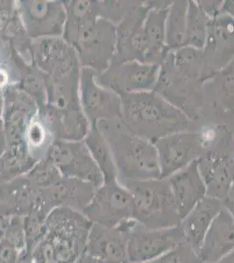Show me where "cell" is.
Masks as SVG:
<instances>
[{
	"instance_id": "32",
	"label": "cell",
	"mask_w": 234,
	"mask_h": 263,
	"mask_svg": "<svg viewBox=\"0 0 234 263\" xmlns=\"http://www.w3.org/2000/svg\"><path fill=\"white\" fill-rule=\"evenodd\" d=\"M139 1H99L101 18L117 25L137 6Z\"/></svg>"
},
{
	"instance_id": "22",
	"label": "cell",
	"mask_w": 234,
	"mask_h": 263,
	"mask_svg": "<svg viewBox=\"0 0 234 263\" xmlns=\"http://www.w3.org/2000/svg\"><path fill=\"white\" fill-rule=\"evenodd\" d=\"M172 1H148L143 28L148 43L147 63L161 65L169 51L166 47V18Z\"/></svg>"
},
{
	"instance_id": "37",
	"label": "cell",
	"mask_w": 234,
	"mask_h": 263,
	"mask_svg": "<svg viewBox=\"0 0 234 263\" xmlns=\"http://www.w3.org/2000/svg\"><path fill=\"white\" fill-rule=\"evenodd\" d=\"M221 13L227 14L234 20V0H226L223 2Z\"/></svg>"
},
{
	"instance_id": "24",
	"label": "cell",
	"mask_w": 234,
	"mask_h": 263,
	"mask_svg": "<svg viewBox=\"0 0 234 263\" xmlns=\"http://www.w3.org/2000/svg\"><path fill=\"white\" fill-rule=\"evenodd\" d=\"M80 69L57 78L47 77V103L45 107L57 112L81 109L80 101Z\"/></svg>"
},
{
	"instance_id": "14",
	"label": "cell",
	"mask_w": 234,
	"mask_h": 263,
	"mask_svg": "<svg viewBox=\"0 0 234 263\" xmlns=\"http://www.w3.org/2000/svg\"><path fill=\"white\" fill-rule=\"evenodd\" d=\"M161 178L172 176L197 162L205 152L198 129L178 132L155 142Z\"/></svg>"
},
{
	"instance_id": "29",
	"label": "cell",
	"mask_w": 234,
	"mask_h": 263,
	"mask_svg": "<svg viewBox=\"0 0 234 263\" xmlns=\"http://www.w3.org/2000/svg\"><path fill=\"white\" fill-rule=\"evenodd\" d=\"M210 21L211 20L200 9L197 1L189 0L185 47L203 50L207 39Z\"/></svg>"
},
{
	"instance_id": "8",
	"label": "cell",
	"mask_w": 234,
	"mask_h": 263,
	"mask_svg": "<svg viewBox=\"0 0 234 263\" xmlns=\"http://www.w3.org/2000/svg\"><path fill=\"white\" fill-rule=\"evenodd\" d=\"M83 212L94 224L115 228L133 219V199L118 181L104 182Z\"/></svg>"
},
{
	"instance_id": "21",
	"label": "cell",
	"mask_w": 234,
	"mask_h": 263,
	"mask_svg": "<svg viewBox=\"0 0 234 263\" xmlns=\"http://www.w3.org/2000/svg\"><path fill=\"white\" fill-rule=\"evenodd\" d=\"M234 249V219L223 208L202 240L198 250L201 263H216Z\"/></svg>"
},
{
	"instance_id": "28",
	"label": "cell",
	"mask_w": 234,
	"mask_h": 263,
	"mask_svg": "<svg viewBox=\"0 0 234 263\" xmlns=\"http://www.w3.org/2000/svg\"><path fill=\"white\" fill-rule=\"evenodd\" d=\"M189 0L172 1L166 18V47L174 52L185 47Z\"/></svg>"
},
{
	"instance_id": "5",
	"label": "cell",
	"mask_w": 234,
	"mask_h": 263,
	"mask_svg": "<svg viewBox=\"0 0 234 263\" xmlns=\"http://www.w3.org/2000/svg\"><path fill=\"white\" fill-rule=\"evenodd\" d=\"M133 199V219L152 229L178 227L181 218L165 178L127 182Z\"/></svg>"
},
{
	"instance_id": "34",
	"label": "cell",
	"mask_w": 234,
	"mask_h": 263,
	"mask_svg": "<svg viewBox=\"0 0 234 263\" xmlns=\"http://www.w3.org/2000/svg\"><path fill=\"white\" fill-rule=\"evenodd\" d=\"M223 2L222 0H199L197 4L210 20H214L221 13Z\"/></svg>"
},
{
	"instance_id": "16",
	"label": "cell",
	"mask_w": 234,
	"mask_h": 263,
	"mask_svg": "<svg viewBox=\"0 0 234 263\" xmlns=\"http://www.w3.org/2000/svg\"><path fill=\"white\" fill-rule=\"evenodd\" d=\"M150 8L148 1H139L137 6L116 26L117 42L112 63L137 61L147 63L148 43L143 23Z\"/></svg>"
},
{
	"instance_id": "36",
	"label": "cell",
	"mask_w": 234,
	"mask_h": 263,
	"mask_svg": "<svg viewBox=\"0 0 234 263\" xmlns=\"http://www.w3.org/2000/svg\"><path fill=\"white\" fill-rule=\"evenodd\" d=\"M6 149V138L3 120V108H0V156Z\"/></svg>"
},
{
	"instance_id": "12",
	"label": "cell",
	"mask_w": 234,
	"mask_h": 263,
	"mask_svg": "<svg viewBox=\"0 0 234 263\" xmlns=\"http://www.w3.org/2000/svg\"><path fill=\"white\" fill-rule=\"evenodd\" d=\"M3 100L6 151L29 156L26 146L27 126L39 106L32 98L14 87L4 92Z\"/></svg>"
},
{
	"instance_id": "33",
	"label": "cell",
	"mask_w": 234,
	"mask_h": 263,
	"mask_svg": "<svg viewBox=\"0 0 234 263\" xmlns=\"http://www.w3.org/2000/svg\"><path fill=\"white\" fill-rule=\"evenodd\" d=\"M148 263H201V260L198 252L184 241L160 257Z\"/></svg>"
},
{
	"instance_id": "26",
	"label": "cell",
	"mask_w": 234,
	"mask_h": 263,
	"mask_svg": "<svg viewBox=\"0 0 234 263\" xmlns=\"http://www.w3.org/2000/svg\"><path fill=\"white\" fill-rule=\"evenodd\" d=\"M56 141L50 120L39 109L30 121L26 135V146L31 158L36 163L47 158Z\"/></svg>"
},
{
	"instance_id": "7",
	"label": "cell",
	"mask_w": 234,
	"mask_h": 263,
	"mask_svg": "<svg viewBox=\"0 0 234 263\" xmlns=\"http://www.w3.org/2000/svg\"><path fill=\"white\" fill-rule=\"evenodd\" d=\"M234 138L225 133L219 142L198 160L207 197L222 201L234 182Z\"/></svg>"
},
{
	"instance_id": "23",
	"label": "cell",
	"mask_w": 234,
	"mask_h": 263,
	"mask_svg": "<svg viewBox=\"0 0 234 263\" xmlns=\"http://www.w3.org/2000/svg\"><path fill=\"white\" fill-rule=\"evenodd\" d=\"M223 208L222 201L214 197L206 196L200 201L182 218L179 224L184 242L188 243L198 252L210 224Z\"/></svg>"
},
{
	"instance_id": "19",
	"label": "cell",
	"mask_w": 234,
	"mask_h": 263,
	"mask_svg": "<svg viewBox=\"0 0 234 263\" xmlns=\"http://www.w3.org/2000/svg\"><path fill=\"white\" fill-rule=\"evenodd\" d=\"M133 220L111 228L93 224L87 242L88 255L102 263H131L127 254V235Z\"/></svg>"
},
{
	"instance_id": "40",
	"label": "cell",
	"mask_w": 234,
	"mask_h": 263,
	"mask_svg": "<svg viewBox=\"0 0 234 263\" xmlns=\"http://www.w3.org/2000/svg\"><path fill=\"white\" fill-rule=\"evenodd\" d=\"M233 160H234V147H233Z\"/></svg>"
},
{
	"instance_id": "39",
	"label": "cell",
	"mask_w": 234,
	"mask_h": 263,
	"mask_svg": "<svg viewBox=\"0 0 234 263\" xmlns=\"http://www.w3.org/2000/svg\"><path fill=\"white\" fill-rule=\"evenodd\" d=\"M76 263H102L100 260L95 259V258L91 257L89 255H87L85 257L81 258L78 262Z\"/></svg>"
},
{
	"instance_id": "3",
	"label": "cell",
	"mask_w": 234,
	"mask_h": 263,
	"mask_svg": "<svg viewBox=\"0 0 234 263\" xmlns=\"http://www.w3.org/2000/svg\"><path fill=\"white\" fill-rule=\"evenodd\" d=\"M96 126L110 146L121 184L161 178L154 143L131 134L120 120H103Z\"/></svg>"
},
{
	"instance_id": "9",
	"label": "cell",
	"mask_w": 234,
	"mask_h": 263,
	"mask_svg": "<svg viewBox=\"0 0 234 263\" xmlns=\"http://www.w3.org/2000/svg\"><path fill=\"white\" fill-rule=\"evenodd\" d=\"M15 5L25 31L32 41L62 37L67 18L63 1L20 0Z\"/></svg>"
},
{
	"instance_id": "20",
	"label": "cell",
	"mask_w": 234,
	"mask_h": 263,
	"mask_svg": "<svg viewBox=\"0 0 234 263\" xmlns=\"http://www.w3.org/2000/svg\"><path fill=\"white\" fill-rule=\"evenodd\" d=\"M181 220L206 196L198 161L166 177Z\"/></svg>"
},
{
	"instance_id": "15",
	"label": "cell",
	"mask_w": 234,
	"mask_h": 263,
	"mask_svg": "<svg viewBox=\"0 0 234 263\" xmlns=\"http://www.w3.org/2000/svg\"><path fill=\"white\" fill-rule=\"evenodd\" d=\"M96 75V72L88 68L80 70V106L91 126L103 120H121L122 117L121 98L98 84Z\"/></svg>"
},
{
	"instance_id": "2",
	"label": "cell",
	"mask_w": 234,
	"mask_h": 263,
	"mask_svg": "<svg viewBox=\"0 0 234 263\" xmlns=\"http://www.w3.org/2000/svg\"><path fill=\"white\" fill-rule=\"evenodd\" d=\"M63 39L77 54L81 68L101 74L110 67L116 50V27L99 12L74 7L67 12Z\"/></svg>"
},
{
	"instance_id": "38",
	"label": "cell",
	"mask_w": 234,
	"mask_h": 263,
	"mask_svg": "<svg viewBox=\"0 0 234 263\" xmlns=\"http://www.w3.org/2000/svg\"><path fill=\"white\" fill-rule=\"evenodd\" d=\"M216 263H234V249L231 253H229L225 257H223L221 260H219Z\"/></svg>"
},
{
	"instance_id": "17",
	"label": "cell",
	"mask_w": 234,
	"mask_h": 263,
	"mask_svg": "<svg viewBox=\"0 0 234 263\" xmlns=\"http://www.w3.org/2000/svg\"><path fill=\"white\" fill-rule=\"evenodd\" d=\"M208 81L234 62V20L224 13L210 21L202 50Z\"/></svg>"
},
{
	"instance_id": "11",
	"label": "cell",
	"mask_w": 234,
	"mask_h": 263,
	"mask_svg": "<svg viewBox=\"0 0 234 263\" xmlns=\"http://www.w3.org/2000/svg\"><path fill=\"white\" fill-rule=\"evenodd\" d=\"M179 226L152 229L133 220L129 229L127 254L131 263H148L184 242Z\"/></svg>"
},
{
	"instance_id": "18",
	"label": "cell",
	"mask_w": 234,
	"mask_h": 263,
	"mask_svg": "<svg viewBox=\"0 0 234 263\" xmlns=\"http://www.w3.org/2000/svg\"><path fill=\"white\" fill-rule=\"evenodd\" d=\"M33 64L48 78H57L81 69L77 54L62 37L34 40Z\"/></svg>"
},
{
	"instance_id": "35",
	"label": "cell",
	"mask_w": 234,
	"mask_h": 263,
	"mask_svg": "<svg viewBox=\"0 0 234 263\" xmlns=\"http://www.w3.org/2000/svg\"><path fill=\"white\" fill-rule=\"evenodd\" d=\"M222 203L224 208L228 212L229 214L234 219V182L232 183L231 189L229 190L226 197L223 199Z\"/></svg>"
},
{
	"instance_id": "10",
	"label": "cell",
	"mask_w": 234,
	"mask_h": 263,
	"mask_svg": "<svg viewBox=\"0 0 234 263\" xmlns=\"http://www.w3.org/2000/svg\"><path fill=\"white\" fill-rule=\"evenodd\" d=\"M160 72V65L129 61L112 63L105 71L96 75V81L101 86L122 93L154 91Z\"/></svg>"
},
{
	"instance_id": "27",
	"label": "cell",
	"mask_w": 234,
	"mask_h": 263,
	"mask_svg": "<svg viewBox=\"0 0 234 263\" xmlns=\"http://www.w3.org/2000/svg\"><path fill=\"white\" fill-rule=\"evenodd\" d=\"M84 142L101 171L104 182L118 181L112 153L106 139L97 126H91L89 134L84 139Z\"/></svg>"
},
{
	"instance_id": "25",
	"label": "cell",
	"mask_w": 234,
	"mask_h": 263,
	"mask_svg": "<svg viewBox=\"0 0 234 263\" xmlns=\"http://www.w3.org/2000/svg\"><path fill=\"white\" fill-rule=\"evenodd\" d=\"M39 109L44 111L50 120L57 141H84L91 128L82 109L64 112L50 111L45 106Z\"/></svg>"
},
{
	"instance_id": "1",
	"label": "cell",
	"mask_w": 234,
	"mask_h": 263,
	"mask_svg": "<svg viewBox=\"0 0 234 263\" xmlns=\"http://www.w3.org/2000/svg\"><path fill=\"white\" fill-rule=\"evenodd\" d=\"M119 96L122 125L131 134L152 143L178 132L196 129L193 120L156 91Z\"/></svg>"
},
{
	"instance_id": "31",
	"label": "cell",
	"mask_w": 234,
	"mask_h": 263,
	"mask_svg": "<svg viewBox=\"0 0 234 263\" xmlns=\"http://www.w3.org/2000/svg\"><path fill=\"white\" fill-rule=\"evenodd\" d=\"M25 177L40 189L53 187L62 180V175L49 157L37 162Z\"/></svg>"
},
{
	"instance_id": "6",
	"label": "cell",
	"mask_w": 234,
	"mask_h": 263,
	"mask_svg": "<svg viewBox=\"0 0 234 263\" xmlns=\"http://www.w3.org/2000/svg\"><path fill=\"white\" fill-rule=\"evenodd\" d=\"M205 84L198 76L175 65L169 52L161 63L154 91L195 121L205 103L203 89Z\"/></svg>"
},
{
	"instance_id": "30",
	"label": "cell",
	"mask_w": 234,
	"mask_h": 263,
	"mask_svg": "<svg viewBox=\"0 0 234 263\" xmlns=\"http://www.w3.org/2000/svg\"><path fill=\"white\" fill-rule=\"evenodd\" d=\"M14 88H17L32 98L39 107L46 105L47 76L33 64L26 65L22 71L20 81Z\"/></svg>"
},
{
	"instance_id": "4",
	"label": "cell",
	"mask_w": 234,
	"mask_h": 263,
	"mask_svg": "<svg viewBox=\"0 0 234 263\" xmlns=\"http://www.w3.org/2000/svg\"><path fill=\"white\" fill-rule=\"evenodd\" d=\"M68 207L53 211L48 228L43 234L37 250L38 263H73L88 242L91 227L87 220Z\"/></svg>"
},
{
	"instance_id": "13",
	"label": "cell",
	"mask_w": 234,
	"mask_h": 263,
	"mask_svg": "<svg viewBox=\"0 0 234 263\" xmlns=\"http://www.w3.org/2000/svg\"><path fill=\"white\" fill-rule=\"evenodd\" d=\"M48 157L63 177L90 182L97 188L104 183L102 174L84 141H56Z\"/></svg>"
}]
</instances>
